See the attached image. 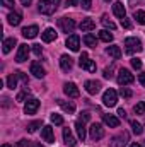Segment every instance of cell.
Masks as SVG:
<instances>
[{
    "label": "cell",
    "instance_id": "1",
    "mask_svg": "<svg viewBox=\"0 0 145 147\" xmlns=\"http://www.w3.org/2000/svg\"><path fill=\"white\" fill-rule=\"evenodd\" d=\"M58 5H60V0H39L38 10L41 14H44V16H51V14H55Z\"/></svg>",
    "mask_w": 145,
    "mask_h": 147
},
{
    "label": "cell",
    "instance_id": "2",
    "mask_svg": "<svg viewBox=\"0 0 145 147\" xmlns=\"http://www.w3.org/2000/svg\"><path fill=\"white\" fill-rule=\"evenodd\" d=\"M89 118H91V115L87 113V111H84L79 118H77V121H75V130H77V137L84 142V139H85V123L89 121Z\"/></svg>",
    "mask_w": 145,
    "mask_h": 147
},
{
    "label": "cell",
    "instance_id": "3",
    "mask_svg": "<svg viewBox=\"0 0 145 147\" xmlns=\"http://www.w3.org/2000/svg\"><path fill=\"white\" fill-rule=\"evenodd\" d=\"M125 46H126V53H140V51L144 50L142 41L135 36L126 38V39H125Z\"/></svg>",
    "mask_w": 145,
    "mask_h": 147
},
{
    "label": "cell",
    "instance_id": "4",
    "mask_svg": "<svg viewBox=\"0 0 145 147\" xmlns=\"http://www.w3.org/2000/svg\"><path fill=\"white\" fill-rule=\"evenodd\" d=\"M79 65H80V69H84V70H87V72H96V62L91 60L87 53H82V55H80Z\"/></svg>",
    "mask_w": 145,
    "mask_h": 147
},
{
    "label": "cell",
    "instance_id": "5",
    "mask_svg": "<svg viewBox=\"0 0 145 147\" xmlns=\"http://www.w3.org/2000/svg\"><path fill=\"white\" fill-rule=\"evenodd\" d=\"M103 103H104L108 108L116 106V103H118V92H116L114 89H108V91H104V94H103Z\"/></svg>",
    "mask_w": 145,
    "mask_h": 147
},
{
    "label": "cell",
    "instance_id": "6",
    "mask_svg": "<svg viewBox=\"0 0 145 147\" xmlns=\"http://www.w3.org/2000/svg\"><path fill=\"white\" fill-rule=\"evenodd\" d=\"M133 80H135V77H133V74L130 72L128 69H121V70L118 72V84H119V86L133 84Z\"/></svg>",
    "mask_w": 145,
    "mask_h": 147
},
{
    "label": "cell",
    "instance_id": "7",
    "mask_svg": "<svg viewBox=\"0 0 145 147\" xmlns=\"http://www.w3.org/2000/svg\"><path fill=\"white\" fill-rule=\"evenodd\" d=\"M31 46H28L26 43H22V45H19V50H17V55H15V62L17 63H22V62H26L28 60V57H29V53H31Z\"/></svg>",
    "mask_w": 145,
    "mask_h": 147
},
{
    "label": "cell",
    "instance_id": "8",
    "mask_svg": "<svg viewBox=\"0 0 145 147\" xmlns=\"http://www.w3.org/2000/svg\"><path fill=\"white\" fill-rule=\"evenodd\" d=\"M89 135H91V139L96 142V140H101L103 137H104V128H103V125L101 123H92L91 125V128H89Z\"/></svg>",
    "mask_w": 145,
    "mask_h": 147
},
{
    "label": "cell",
    "instance_id": "9",
    "mask_svg": "<svg viewBox=\"0 0 145 147\" xmlns=\"http://www.w3.org/2000/svg\"><path fill=\"white\" fill-rule=\"evenodd\" d=\"M58 26H60V29L63 33H73V29H75L77 24L70 17H62V19H58Z\"/></svg>",
    "mask_w": 145,
    "mask_h": 147
},
{
    "label": "cell",
    "instance_id": "10",
    "mask_svg": "<svg viewBox=\"0 0 145 147\" xmlns=\"http://www.w3.org/2000/svg\"><path fill=\"white\" fill-rule=\"evenodd\" d=\"M39 108V101H38L36 98H31V99H28L26 103H24V113L26 115H34Z\"/></svg>",
    "mask_w": 145,
    "mask_h": 147
},
{
    "label": "cell",
    "instance_id": "11",
    "mask_svg": "<svg viewBox=\"0 0 145 147\" xmlns=\"http://www.w3.org/2000/svg\"><path fill=\"white\" fill-rule=\"evenodd\" d=\"M126 142H128V134L123 132V134H119V135L111 139V147H125Z\"/></svg>",
    "mask_w": 145,
    "mask_h": 147
},
{
    "label": "cell",
    "instance_id": "12",
    "mask_svg": "<svg viewBox=\"0 0 145 147\" xmlns=\"http://www.w3.org/2000/svg\"><path fill=\"white\" fill-rule=\"evenodd\" d=\"M63 92L68 96V98H79V87L73 84V82H65L63 84Z\"/></svg>",
    "mask_w": 145,
    "mask_h": 147
},
{
    "label": "cell",
    "instance_id": "13",
    "mask_svg": "<svg viewBox=\"0 0 145 147\" xmlns=\"http://www.w3.org/2000/svg\"><path fill=\"white\" fill-rule=\"evenodd\" d=\"M41 137L44 142H50V144H55V135H53V128L50 125H44L41 128Z\"/></svg>",
    "mask_w": 145,
    "mask_h": 147
},
{
    "label": "cell",
    "instance_id": "14",
    "mask_svg": "<svg viewBox=\"0 0 145 147\" xmlns=\"http://www.w3.org/2000/svg\"><path fill=\"white\" fill-rule=\"evenodd\" d=\"M29 70H31V74H33L34 77H38V79H43V77L46 75L44 69H43V65H41L39 62H33L31 67H29Z\"/></svg>",
    "mask_w": 145,
    "mask_h": 147
},
{
    "label": "cell",
    "instance_id": "15",
    "mask_svg": "<svg viewBox=\"0 0 145 147\" xmlns=\"http://www.w3.org/2000/svg\"><path fill=\"white\" fill-rule=\"evenodd\" d=\"M67 48H70L72 51H79V48H80V38L77 36V34H70V36L67 38Z\"/></svg>",
    "mask_w": 145,
    "mask_h": 147
},
{
    "label": "cell",
    "instance_id": "16",
    "mask_svg": "<svg viewBox=\"0 0 145 147\" xmlns=\"http://www.w3.org/2000/svg\"><path fill=\"white\" fill-rule=\"evenodd\" d=\"M85 91L89 92V94H97L99 91H101V82H97V80H87L85 82Z\"/></svg>",
    "mask_w": 145,
    "mask_h": 147
},
{
    "label": "cell",
    "instance_id": "17",
    "mask_svg": "<svg viewBox=\"0 0 145 147\" xmlns=\"http://www.w3.org/2000/svg\"><path fill=\"white\" fill-rule=\"evenodd\" d=\"M22 36L26 38V39H33V38H36L38 36V33H39V29H38V26H28V28H24L22 31Z\"/></svg>",
    "mask_w": 145,
    "mask_h": 147
},
{
    "label": "cell",
    "instance_id": "18",
    "mask_svg": "<svg viewBox=\"0 0 145 147\" xmlns=\"http://www.w3.org/2000/svg\"><path fill=\"white\" fill-rule=\"evenodd\" d=\"M103 121L111 128H118L119 127V118H116L114 115H103Z\"/></svg>",
    "mask_w": 145,
    "mask_h": 147
},
{
    "label": "cell",
    "instance_id": "19",
    "mask_svg": "<svg viewBox=\"0 0 145 147\" xmlns=\"http://www.w3.org/2000/svg\"><path fill=\"white\" fill-rule=\"evenodd\" d=\"M113 12H114V16H116V17H119V19L126 17V10H125V5H123L121 2H114V3H113Z\"/></svg>",
    "mask_w": 145,
    "mask_h": 147
},
{
    "label": "cell",
    "instance_id": "20",
    "mask_svg": "<svg viewBox=\"0 0 145 147\" xmlns=\"http://www.w3.org/2000/svg\"><path fill=\"white\" fill-rule=\"evenodd\" d=\"M72 65H73V62L68 55H62V57H60V67H62L63 72H68V70L72 69Z\"/></svg>",
    "mask_w": 145,
    "mask_h": 147
},
{
    "label": "cell",
    "instance_id": "21",
    "mask_svg": "<svg viewBox=\"0 0 145 147\" xmlns=\"http://www.w3.org/2000/svg\"><path fill=\"white\" fill-rule=\"evenodd\" d=\"M41 38H43L44 43H51V41L56 39V33H55L53 28H48V29H44V31L41 33Z\"/></svg>",
    "mask_w": 145,
    "mask_h": 147
},
{
    "label": "cell",
    "instance_id": "22",
    "mask_svg": "<svg viewBox=\"0 0 145 147\" xmlns=\"http://www.w3.org/2000/svg\"><path fill=\"white\" fill-rule=\"evenodd\" d=\"M79 28H80V31L89 33V31H92V29L96 28V22H94L92 19H82V22L79 24Z\"/></svg>",
    "mask_w": 145,
    "mask_h": 147
},
{
    "label": "cell",
    "instance_id": "23",
    "mask_svg": "<svg viewBox=\"0 0 145 147\" xmlns=\"http://www.w3.org/2000/svg\"><path fill=\"white\" fill-rule=\"evenodd\" d=\"M63 140H65V144L68 147H75V144H77V140H75V137L72 135L70 128H63Z\"/></svg>",
    "mask_w": 145,
    "mask_h": 147
},
{
    "label": "cell",
    "instance_id": "24",
    "mask_svg": "<svg viewBox=\"0 0 145 147\" xmlns=\"http://www.w3.org/2000/svg\"><path fill=\"white\" fill-rule=\"evenodd\" d=\"M7 19H9V24L10 26H19L21 21H22V14L21 12H10L7 16Z\"/></svg>",
    "mask_w": 145,
    "mask_h": 147
},
{
    "label": "cell",
    "instance_id": "25",
    "mask_svg": "<svg viewBox=\"0 0 145 147\" xmlns=\"http://www.w3.org/2000/svg\"><path fill=\"white\" fill-rule=\"evenodd\" d=\"M106 53H108L109 57H113L114 60H119L121 55H123V53H121V48H119V46H114V45L106 48Z\"/></svg>",
    "mask_w": 145,
    "mask_h": 147
},
{
    "label": "cell",
    "instance_id": "26",
    "mask_svg": "<svg viewBox=\"0 0 145 147\" xmlns=\"http://www.w3.org/2000/svg\"><path fill=\"white\" fill-rule=\"evenodd\" d=\"M56 103L60 105V108L63 111H67V113H73L75 111V105L70 103V101H63V99H56Z\"/></svg>",
    "mask_w": 145,
    "mask_h": 147
},
{
    "label": "cell",
    "instance_id": "27",
    "mask_svg": "<svg viewBox=\"0 0 145 147\" xmlns=\"http://www.w3.org/2000/svg\"><path fill=\"white\" fill-rule=\"evenodd\" d=\"M2 50H3V53H9L14 46H15V38H5L3 39V43H2Z\"/></svg>",
    "mask_w": 145,
    "mask_h": 147
},
{
    "label": "cell",
    "instance_id": "28",
    "mask_svg": "<svg viewBox=\"0 0 145 147\" xmlns=\"http://www.w3.org/2000/svg\"><path fill=\"white\" fill-rule=\"evenodd\" d=\"M84 43H85L87 46H91V48H96V46H97V38L94 36V34H91V33H87V34L84 36Z\"/></svg>",
    "mask_w": 145,
    "mask_h": 147
},
{
    "label": "cell",
    "instance_id": "29",
    "mask_svg": "<svg viewBox=\"0 0 145 147\" xmlns=\"http://www.w3.org/2000/svg\"><path fill=\"white\" fill-rule=\"evenodd\" d=\"M17 79H19V77H17L15 72L10 74V75L7 77V87H9V89H15V87H17Z\"/></svg>",
    "mask_w": 145,
    "mask_h": 147
},
{
    "label": "cell",
    "instance_id": "30",
    "mask_svg": "<svg viewBox=\"0 0 145 147\" xmlns=\"http://www.w3.org/2000/svg\"><path fill=\"white\" fill-rule=\"evenodd\" d=\"M130 125H132V130H133L135 135H142V134H144V128H142V125H140L137 120H132Z\"/></svg>",
    "mask_w": 145,
    "mask_h": 147
},
{
    "label": "cell",
    "instance_id": "31",
    "mask_svg": "<svg viewBox=\"0 0 145 147\" xmlns=\"http://www.w3.org/2000/svg\"><path fill=\"white\" fill-rule=\"evenodd\" d=\"M41 120H36V121H31V123H28V127H26V130L29 132V134H34L38 128H41Z\"/></svg>",
    "mask_w": 145,
    "mask_h": 147
},
{
    "label": "cell",
    "instance_id": "32",
    "mask_svg": "<svg viewBox=\"0 0 145 147\" xmlns=\"http://www.w3.org/2000/svg\"><path fill=\"white\" fill-rule=\"evenodd\" d=\"M99 39L104 41V43H111L113 41V34L109 33L108 29H103V31H99Z\"/></svg>",
    "mask_w": 145,
    "mask_h": 147
},
{
    "label": "cell",
    "instance_id": "33",
    "mask_svg": "<svg viewBox=\"0 0 145 147\" xmlns=\"http://www.w3.org/2000/svg\"><path fill=\"white\" fill-rule=\"evenodd\" d=\"M101 24H103L106 29H116V24H114L113 21H109L108 16H103V17H101Z\"/></svg>",
    "mask_w": 145,
    "mask_h": 147
},
{
    "label": "cell",
    "instance_id": "34",
    "mask_svg": "<svg viewBox=\"0 0 145 147\" xmlns=\"http://www.w3.org/2000/svg\"><path fill=\"white\" fill-rule=\"evenodd\" d=\"M133 17L137 19V22H138V24H145V10H135Z\"/></svg>",
    "mask_w": 145,
    "mask_h": 147
},
{
    "label": "cell",
    "instance_id": "35",
    "mask_svg": "<svg viewBox=\"0 0 145 147\" xmlns=\"http://www.w3.org/2000/svg\"><path fill=\"white\" fill-rule=\"evenodd\" d=\"M50 120H51V123H55V125H63V118H62V115H58V113H51Z\"/></svg>",
    "mask_w": 145,
    "mask_h": 147
},
{
    "label": "cell",
    "instance_id": "36",
    "mask_svg": "<svg viewBox=\"0 0 145 147\" xmlns=\"http://www.w3.org/2000/svg\"><path fill=\"white\" fill-rule=\"evenodd\" d=\"M133 111H135L137 115H144V113H145V101H140V103H137V105L133 106Z\"/></svg>",
    "mask_w": 145,
    "mask_h": 147
},
{
    "label": "cell",
    "instance_id": "37",
    "mask_svg": "<svg viewBox=\"0 0 145 147\" xmlns=\"http://www.w3.org/2000/svg\"><path fill=\"white\" fill-rule=\"evenodd\" d=\"M119 96H123L125 99H130V98H132V91H130V89H126V87L123 86V87L119 89Z\"/></svg>",
    "mask_w": 145,
    "mask_h": 147
},
{
    "label": "cell",
    "instance_id": "38",
    "mask_svg": "<svg viewBox=\"0 0 145 147\" xmlns=\"http://www.w3.org/2000/svg\"><path fill=\"white\" fill-rule=\"evenodd\" d=\"M28 94H29V89L26 87V89H24L22 92H19V94H17V98H15V101H19V103H22V101H24V99L28 98Z\"/></svg>",
    "mask_w": 145,
    "mask_h": 147
},
{
    "label": "cell",
    "instance_id": "39",
    "mask_svg": "<svg viewBox=\"0 0 145 147\" xmlns=\"http://www.w3.org/2000/svg\"><path fill=\"white\" fill-rule=\"evenodd\" d=\"M15 74H17V77H19V79L22 80V84H24V86H28V82H29V79H28V75H26L24 72H21V70H17Z\"/></svg>",
    "mask_w": 145,
    "mask_h": 147
},
{
    "label": "cell",
    "instance_id": "40",
    "mask_svg": "<svg viewBox=\"0 0 145 147\" xmlns=\"http://www.w3.org/2000/svg\"><path fill=\"white\" fill-rule=\"evenodd\" d=\"M132 67L137 69V70L142 69V60H140V58H132Z\"/></svg>",
    "mask_w": 145,
    "mask_h": 147
},
{
    "label": "cell",
    "instance_id": "41",
    "mask_svg": "<svg viewBox=\"0 0 145 147\" xmlns=\"http://www.w3.org/2000/svg\"><path fill=\"white\" fill-rule=\"evenodd\" d=\"M91 5H92V0H80V7H82L84 10H89Z\"/></svg>",
    "mask_w": 145,
    "mask_h": 147
},
{
    "label": "cell",
    "instance_id": "42",
    "mask_svg": "<svg viewBox=\"0 0 145 147\" xmlns=\"http://www.w3.org/2000/svg\"><path fill=\"white\" fill-rule=\"evenodd\" d=\"M103 77H104V79H111V77H113V67H106L104 72H103Z\"/></svg>",
    "mask_w": 145,
    "mask_h": 147
},
{
    "label": "cell",
    "instance_id": "43",
    "mask_svg": "<svg viewBox=\"0 0 145 147\" xmlns=\"http://www.w3.org/2000/svg\"><path fill=\"white\" fill-rule=\"evenodd\" d=\"M121 26H123L125 29H132V22H130V19L123 17V19H121Z\"/></svg>",
    "mask_w": 145,
    "mask_h": 147
},
{
    "label": "cell",
    "instance_id": "44",
    "mask_svg": "<svg viewBox=\"0 0 145 147\" xmlns=\"http://www.w3.org/2000/svg\"><path fill=\"white\" fill-rule=\"evenodd\" d=\"M33 51H34V55H41L43 53V48H41V45H33Z\"/></svg>",
    "mask_w": 145,
    "mask_h": 147
},
{
    "label": "cell",
    "instance_id": "45",
    "mask_svg": "<svg viewBox=\"0 0 145 147\" xmlns=\"http://www.w3.org/2000/svg\"><path fill=\"white\" fill-rule=\"evenodd\" d=\"M15 147H29V140L22 139V140H19V142H17V146H15Z\"/></svg>",
    "mask_w": 145,
    "mask_h": 147
},
{
    "label": "cell",
    "instance_id": "46",
    "mask_svg": "<svg viewBox=\"0 0 145 147\" xmlns=\"http://www.w3.org/2000/svg\"><path fill=\"white\" fill-rule=\"evenodd\" d=\"M138 82H140V84L145 87V72H142L140 75H138Z\"/></svg>",
    "mask_w": 145,
    "mask_h": 147
},
{
    "label": "cell",
    "instance_id": "47",
    "mask_svg": "<svg viewBox=\"0 0 145 147\" xmlns=\"http://www.w3.org/2000/svg\"><path fill=\"white\" fill-rule=\"evenodd\" d=\"M2 3L5 7H14V0H2Z\"/></svg>",
    "mask_w": 145,
    "mask_h": 147
},
{
    "label": "cell",
    "instance_id": "48",
    "mask_svg": "<svg viewBox=\"0 0 145 147\" xmlns=\"http://www.w3.org/2000/svg\"><path fill=\"white\" fill-rule=\"evenodd\" d=\"M118 115H119L121 118H126V111L123 110V108H119V110H118Z\"/></svg>",
    "mask_w": 145,
    "mask_h": 147
},
{
    "label": "cell",
    "instance_id": "49",
    "mask_svg": "<svg viewBox=\"0 0 145 147\" xmlns=\"http://www.w3.org/2000/svg\"><path fill=\"white\" fill-rule=\"evenodd\" d=\"M75 3H80V0H67V5H75Z\"/></svg>",
    "mask_w": 145,
    "mask_h": 147
},
{
    "label": "cell",
    "instance_id": "50",
    "mask_svg": "<svg viewBox=\"0 0 145 147\" xmlns=\"http://www.w3.org/2000/svg\"><path fill=\"white\" fill-rule=\"evenodd\" d=\"M31 2H33V0H21V3H22V5H26V7H28Z\"/></svg>",
    "mask_w": 145,
    "mask_h": 147
},
{
    "label": "cell",
    "instance_id": "51",
    "mask_svg": "<svg viewBox=\"0 0 145 147\" xmlns=\"http://www.w3.org/2000/svg\"><path fill=\"white\" fill-rule=\"evenodd\" d=\"M130 147H142V146H140V144H137V142H132V144H130Z\"/></svg>",
    "mask_w": 145,
    "mask_h": 147
},
{
    "label": "cell",
    "instance_id": "52",
    "mask_svg": "<svg viewBox=\"0 0 145 147\" xmlns=\"http://www.w3.org/2000/svg\"><path fill=\"white\" fill-rule=\"evenodd\" d=\"M33 147H44V146H41L39 142H34V144H33Z\"/></svg>",
    "mask_w": 145,
    "mask_h": 147
},
{
    "label": "cell",
    "instance_id": "53",
    "mask_svg": "<svg viewBox=\"0 0 145 147\" xmlns=\"http://www.w3.org/2000/svg\"><path fill=\"white\" fill-rule=\"evenodd\" d=\"M2 147H12V146H10V144H3Z\"/></svg>",
    "mask_w": 145,
    "mask_h": 147
},
{
    "label": "cell",
    "instance_id": "54",
    "mask_svg": "<svg viewBox=\"0 0 145 147\" xmlns=\"http://www.w3.org/2000/svg\"><path fill=\"white\" fill-rule=\"evenodd\" d=\"M106 2H109V0H106Z\"/></svg>",
    "mask_w": 145,
    "mask_h": 147
}]
</instances>
